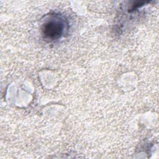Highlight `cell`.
Listing matches in <instances>:
<instances>
[{
  "label": "cell",
  "instance_id": "1",
  "mask_svg": "<svg viewBox=\"0 0 159 159\" xmlns=\"http://www.w3.org/2000/svg\"><path fill=\"white\" fill-rule=\"evenodd\" d=\"M42 30L45 39L51 40H57L63 32V21L60 18L53 17L45 22Z\"/></svg>",
  "mask_w": 159,
  "mask_h": 159
}]
</instances>
